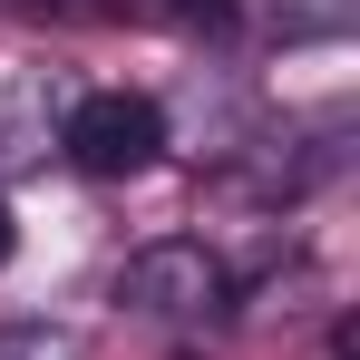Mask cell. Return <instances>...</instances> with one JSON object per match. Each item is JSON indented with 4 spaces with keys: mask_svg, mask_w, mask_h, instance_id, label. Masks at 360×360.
<instances>
[{
    "mask_svg": "<svg viewBox=\"0 0 360 360\" xmlns=\"http://www.w3.org/2000/svg\"><path fill=\"white\" fill-rule=\"evenodd\" d=\"M176 30H234V0H156Z\"/></svg>",
    "mask_w": 360,
    "mask_h": 360,
    "instance_id": "obj_5",
    "label": "cell"
},
{
    "mask_svg": "<svg viewBox=\"0 0 360 360\" xmlns=\"http://www.w3.org/2000/svg\"><path fill=\"white\" fill-rule=\"evenodd\" d=\"M360 20V0H273V30L283 39H341Z\"/></svg>",
    "mask_w": 360,
    "mask_h": 360,
    "instance_id": "obj_3",
    "label": "cell"
},
{
    "mask_svg": "<svg viewBox=\"0 0 360 360\" xmlns=\"http://www.w3.org/2000/svg\"><path fill=\"white\" fill-rule=\"evenodd\" d=\"M0 360H88V341L68 321H10L0 331Z\"/></svg>",
    "mask_w": 360,
    "mask_h": 360,
    "instance_id": "obj_4",
    "label": "cell"
},
{
    "mask_svg": "<svg viewBox=\"0 0 360 360\" xmlns=\"http://www.w3.org/2000/svg\"><path fill=\"white\" fill-rule=\"evenodd\" d=\"M59 156L78 176L117 185V176H146L166 156V108L146 88H88L78 108H59Z\"/></svg>",
    "mask_w": 360,
    "mask_h": 360,
    "instance_id": "obj_2",
    "label": "cell"
},
{
    "mask_svg": "<svg viewBox=\"0 0 360 360\" xmlns=\"http://www.w3.org/2000/svg\"><path fill=\"white\" fill-rule=\"evenodd\" d=\"M117 302L136 311V321H176V331H195V321H224L234 273H224L214 243L166 234V243H136V253L117 263Z\"/></svg>",
    "mask_w": 360,
    "mask_h": 360,
    "instance_id": "obj_1",
    "label": "cell"
},
{
    "mask_svg": "<svg viewBox=\"0 0 360 360\" xmlns=\"http://www.w3.org/2000/svg\"><path fill=\"white\" fill-rule=\"evenodd\" d=\"M10 243H20V234H10V195H0V263H10Z\"/></svg>",
    "mask_w": 360,
    "mask_h": 360,
    "instance_id": "obj_6",
    "label": "cell"
}]
</instances>
